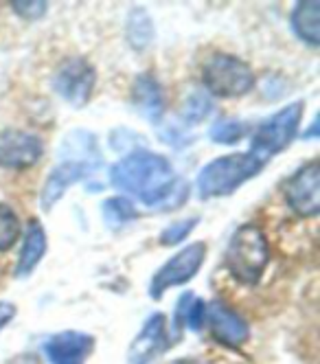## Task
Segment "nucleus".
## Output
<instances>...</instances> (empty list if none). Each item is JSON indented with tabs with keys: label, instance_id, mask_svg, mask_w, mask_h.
I'll list each match as a JSON object with an SVG mask.
<instances>
[{
	"label": "nucleus",
	"instance_id": "obj_1",
	"mask_svg": "<svg viewBox=\"0 0 320 364\" xmlns=\"http://www.w3.org/2000/svg\"><path fill=\"white\" fill-rule=\"evenodd\" d=\"M110 182L147 206H156L163 211L178 209L189 196V187L176 176L171 163L163 154L149 149L129 151L119 163H114L110 167Z\"/></svg>",
	"mask_w": 320,
	"mask_h": 364
},
{
	"label": "nucleus",
	"instance_id": "obj_2",
	"mask_svg": "<svg viewBox=\"0 0 320 364\" xmlns=\"http://www.w3.org/2000/svg\"><path fill=\"white\" fill-rule=\"evenodd\" d=\"M224 264L233 279L244 285H257L270 264V244L261 226L244 224L228 240Z\"/></svg>",
	"mask_w": 320,
	"mask_h": 364
},
{
	"label": "nucleus",
	"instance_id": "obj_3",
	"mask_svg": "<svg viewBox=\"0 0 320 364\" xmlns=\"http://www.w3.org/2000/svg\"><path fill=\"white\" fill-rule=\"evenodd\" d=\"M263 165H259L250 154H230L204 165L198 176V193L204 200L224 198L235 193L239 187L255 178Z\"/></svg>",
	"mask_w": 320,
	"mask_h": 364
},
{
	"label": "nucleus",
	"instance_id": "obj_4",
	"mask_svg": "<svg viewBox=\"0 0 320 364\" xmlns=\"http://www.w3.org/2000/svg\"><path fill=\"white\" fill-rule=\"evenodd\" d=\"M303 112H305V103L294 101V103H289V106L281 108L279 112H274L270 119L259 123V127L252 134L250 151H248L259 165L265 167V163H270V159H274L277 154H281L297 139Z\"/></svg>",
	"mask_w": 320,
	"mask_h": 364
},
{
	"label": "nucleus",
	"instance_id": "obj_5",
	"mask_svg": "<svg viewBox=\"0 0 320 364\" xmlns=\"http://www.w3.org/2000/svg\"><path fill=\"white\" fill-rule=\"evenodd\" d=\"M202 84L208 90V97L218 99H237L244 97L255 86L252 68L230 53L210 55L202 66Z\"/></svg>",
	"mask_w": 320,
	"mask_h": 364
},
{
	"label": "nucleus",
	"instance_id": "obj_6",
	"mask_svg": "<svg viewBox=\"0 0 320 364\" xmlns=\"http://www.w3.org/2000/svg\"><path fill=\"white\" fill-rule=\"evenodd\" d=\"M204 259H206V244L204 242L189 244L186 248H182L180 252H176L169 259V262L163 268H158L156 274L151 277L149 296L154 301H160L169 288L189 283L200 272Z\"/></svg>",
	"mask_w": 320,
	"mask_h": 364
},
{
	"label": "nucleus",
	"instance_id": "obj_7",
	"mask_svg": "<svg viewBox=\"0 0 320 364\" xmlns=\"http://www.w3.org/2000/svg\"><path fill=\"white\" fill-rule=\"evenodd\" d=\"M95 82H97L95 66L84 58H70L58 68L55 75H53V90H55L68 106L84 108L90 101Z\"/></svg>",
	"mask_w": 320,
	"mask_h": 364
},
{
	"label": "nucleus",
	"instance_id": "obj_8",
	"mask_svg": "<svg viewBox=\"0 0 320 364\" xmlns=\"http://www.w3.org/2000/svg\"><path fill=\"white\" fill-rule=\"evenodd\" d=\"M285 202L301 218L320 213V163L311 161L292 173L283 187Z\"/></svg>",
	"mask_w": 320,
	"mask_h": 364
},
{
	"label": "nucleus",
	"instance_id": "obj_9",
	"mask_svg": "<svg viewBox=\"0 0 320 364\" xmlns=\"http://www.w3.org/2000/svg\"><path fill=\"white\" fill-rule=\"evenodd\" d=\"M44 154V143L22 129H3L0 132V167L5 169H29Z\"/></svg>",
	"mask_w": 320,
	"mask_h": 364
},
{
	"label": "nucleus",
	"instance_id": "obj_10",
	"mask_svg": "<svg viewBox=\"0 0 320 364\" xmlns=\"http://www.w3.org/2000/svg\"><path fill=\"white\" fill-rule=\"evenodd\" d=\"M97 171L95 165L90 163H82V161H62L60 165L53 167V171L48 173L42 193H40V204L44 211H50L55 206L64 193L75 185V182L84 180L88 176H92Z\"/></svg>",
	"mask_w": 320,
	"mask_h": 364
},
{
	"label": "nucleus",
	"instance_id": "obj_11",
	"mask_svg": "<svg viewBox=\"0 0 320 364\" xmlns=\"http://www.w3.org/2000/svg\"><path fill=\"white\" fill-rule=\"evenodd\" d=\"M167 321L163 314H151L139 336L132 341L127 349V364H151L167 349Z\"/></svg>",
	"mask_w": 320,
	"mask_h": 364
},
{
	"label": "nucleus",
	"instance_id": "obj_12",
	"mask_svg": "<svg viewBox=\"0 0 320 364\" xmlns=\"http://www.w3.org/2000/svg\"><path fill=\"white\" fill-rule=\"evenodd\" d=\"M206 323L213 338L224 347H242L250 338L248 323L222 301H213L206 307Z\"/></svg>",
	"mask_w": 320,
	"mask_h": 364
},
{
	"label": "nucleus",
	"instance_id": "obj_13",
	"mask_svg": "<svg viewBox=\"0 0 320 364\" xmlns=\"http://www.w3.org/2000/svg\"><path fill=\"white\" fill-rule=\"evenodd\" d=\"M95 349V338L84 331H60L46 338L44 353L50 364H84Z\"/></svg>",
	"mask_w": 320,
	"mask_h": 364
},
{
	"label": "nucleus",
	"instance_id": "obj_14",
	"mask_svg": "<svg viewBox=\"0 0 320 364\" xmlns=\"http://www.w3.org/2000/svg\"><path fill=\"white\" fill-rule=\"evenodd\" d=\"M132 101L139 108V112L149 121V123H158L163 119L165 112V95L163 88H160L158 80L154 75L145 73L137 77L134 90H132Z\"/></svg>",
	"mask_w": 320,
	"mask_h": 364
},
{
	"label": "nucleus",
	"instance_id": "obj_15",
	"mask_svg": "<svg viewBox=\"0 0 320 364\" xmlns=\"http://www.w3.org/2000/svg\"><path fill=\"white\" fill-rule=\"evenodd\" d=\"M46 255V232L44 226L38 220H31L24 232V242L20 248V257L16 264V277L24 279L29 277L42 262V257Z\"/></svg>",
	"mask_w": 320,
	"mask_h": 364
},
{
	"label": "nucleus",
	"instance_id": "obj_16",
	"mask_svg": "<svg viewBox=\"0 0 320 364\" xmlns=\"http://www.w3.org/2000/svg\"><path fill=\"white\" fill-rule=\"evenodd\" d=\"M62 159L64 161H82V163H90L97 169L103 165L101 151H99V143L97 136L92 132H86V129H73V132L66 134L64 143H62Z\"/></svg>",
	"mask_w": 320,
	"mask_h": 364
},
{
	"label": "nucleus",
	"instance_id": "obj_17",
	"mask_svg": "<svg viewBox=\"0 0 320 364\" xmlns=\"http://www.w3.org/2000/svg\"><path fill=\"white\" fill-rule=\"evenodd\" d=\"M289 22H292L294 33L299 36V40L309 44L311 48H316L320 44V3H316V0H303V3H297Z\"/></svg>",
	"mask_w": 320,
	"mask_h": 364
},
{
	"label": "nucleus",
	"instance_id": "obj_18",
	"mask_svg": "<svg viewBox=\"0 0 320 364\" xmlns=\"http://www.w3.org/2000/svg\"><path fill=\"white\" fill-rule=\"evenodd\" d=\"M101 215L110 228H121L129 222H134L139 218V211L132 200L117 196V198H108L101 204Z\"/></svg>",
	"mask_w": 320,
	"mask_h": 364
},
{
	"label": "nucleus",
	"instance_id": "obj_19",
	"mask_svg": "<svg viewBox=\"0 0 320 364\" xmlns=\"http://www.w3.org/2000/svg\"><path fill=\"white\" fill-rule=\"evenodd\" d=\"M127 42L132 44V48L143 50L151 44L154 40V24L151 18L145 9H132V14L127 16Z\"/></svg>",
	"mask_w": 320,
	"mask_h": 364
},
{
	"label": "nucleus",
	"instance_id": "obj_20",
	"mask_svg": "<svg viewBox=\"0 0 320 364\" xmlns=\"http://www.w3.org/2000/svg\"><path fill=\"white\" fill-rule=\"evenodd\" d=\"M246 136V123L239 119H218L208 129V139L220 145H235Z\"/></svg>",
	"mask_w": 320,
	"mask_h": 364
},
{
	"label": "nucleus",
	"instance_id": "obj_21",
	"mask_svg": "<svg viewBox=\"0 0 320 364\" xmlns=\"http://www.w3.org/2000/svg\"><path fill=\"white\" fill-rule=\"evenodd\" d=\"M22 235V224L20 218L9 204L0 202V252H5L16 246V242Z\"/></svg>",
	"mask_w": 320,
	"mask_h": 364
},
{
	"label": "nucleus",
	"instance_id": "obj_22",
	"mask_svg": "<svg viewBox=\"0 0 320 364\" xmlns=\"http://www.w3.org/2000/svg\"><path fill=\"white\" fill-rule=\"evenodd\" d=\"M198 218H189V220H182V222H174L171 226H167L163 232L158 235L160 246H178L180 242H184L186 237L191 235V230L198 226Z\"/></svg>",
	"mask_w": 320,
	"mask_h": 364
},
{
	"label": "nucleus",
	"instance_id": "obj_23",
	"mask_svg": "<svg viewBox=\"0 0 320 364\" xmlns=\"http://www.w3.org/2000/svg\"><path fill=\"white\" fill-rule=\"evenodd\" d=\"M213 110V101L204 92H193L186 99V108H184V121L186 123H202Z\"/></svg>",
	"mask_w": 320,
	"mask_h": 364
},
{
	"label": "nucleus",
	"instance_id": "obj_24",
	"mask_svg": "<svg viewBox=\"0 0 320 364\" xmlns=\"http://www.w3.org/2000/svg\"><path fill=\"white\" fill-rule=\"evenodd\" d=\"M206 323V303L202 299H196L189 303V309H186V321L184 325H189L193 331H200Z\"/></svg>",
	"mask_w": 320,
	"mask_h": 364
},
{
	"label": "nucleus",
	"instance_id": "obj_25",
	"mask_svg": "<svg viewBox=\"0 0 320 364\" xmlns=\"http://www.w3.org/2000/svg\"><path fill=\"white\" fill-rule=\"evenodd\" d=\"M11 9L24 20H40L46 14L48 5L46 3H11Z\"/></svg>",
	"mask_w": 320,
	"mask_h": 364
},
{
	"label": "nucleus",
	"instance_id": "obj_26",
	"mask_svg": "<svg viewBox=\"0 0 320 364\" xmlns=\"http://www.w3.org/2000/svg\"><path fill=\"white\" fill-rule=\"evenodd\" d=\"M193 301V294L191 292H184L178 303H176V316H174V327L178 333H182V327H184V321H186V309H189V303Z\"/></svg>",
	"mask_w": 320,
	"mask_h": 364
},
{
	"label": "nucleus",
	"instance_id": "obj_27",
	"mask_svg": "<svg viewBox=\"0 0 320 364\" xmlns=\"http://www.w3.org/2000/svg\"><path fill=\"white\" fill-rule=\"evenodd\" d=\"M16 318V305L9 301H0V331Z\"/></svg>",
	"mask_w": 320,
	"mask_h": 364
},
{
	"label": "nucleus",
	"instance_id": "obj_28",
	"mask_svg": "<svg viewBox=\"0 0 320 364\" xmlns=\"http://www.w3.org/2000/svg\"><path fill=\"white\" fill-rule=\"evenodd\" d=\"M7 364H42V362H40V358L33 355V353H20V355L11 358Z\"/></svg>",
	"mask_w": 320,
	"mask_h": 364
},
{
	"label": "nucleus",
	"instance_id": "obj_29",
	"mask_svg": "<svg viewBox=\"0 0 320 364\" xmlns=\"http://www.w3.org/2000/svg\"><path fill=\"white\" fill-rule=\"evenodd\" d=\"M171 364H200L198 360H176V362H171Z\"/></svg>",
	"mask_w": 320,
	"mask_h": 364
}]
</instances>
